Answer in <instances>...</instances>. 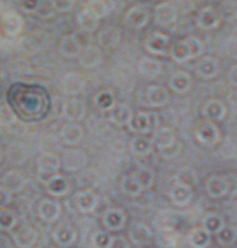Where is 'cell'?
Wrapping results in <instances>:
<instances>
[{
  "instance_id": "obj_32",
  "label": "cell",
  "mask_w": 237,
  "mask_h": 248,
  "mask_svg": "<svg viewBox=\"0 0 237 248\" xmlns=\"http://www.w3.org/2000/svg\"><path fill=\"white\" fill-rule=\"evenodd\" d=\"M153 146L152 140L142 135L134 137L129 143L131 153L137 157H146L150 155L152 152Z\"/></svg>"
},
{
  "instance_id": "obj_42",
  "label": "cell",
  "mask_w": 237,
  "mask_h": 248,
  "mask_svg": "<svg viewBox=\"0 0 237 248\" xmlns=\"http://www.w3.org/2000/svg\"><path fill=\"white\" fill-rule=\"evenodd\" d=\"M18 223L16 213L8 208L0 209V231H12Z\"/></svg>"
},
{
  "instance_id": "obj_6",
  "label": "cell",
  "mask_w": 237,
  "mask_h": 248,
  "mask_svg": "<svg viewBox=\"0 0 237 248\" xmlns=\"http://www.w3.org/2000/svg\"><path fill=\"white\" fill-rule=\"evenodd\" d=\"M62 167L67 171H78L88 164L87 153L81 149L69 148L64 151L62 156Z\"/></svg>"
},
{
  "instance_id": "obj_34",
  "label": "cell",
  "mask_w": 237,
  "mask_h": 248,
  "mask_svg": "<svg viewBox=\"0 0 237 248\" xmlns=\"http://www.w3.org/2000/svg\"><path fill=\"white\" fill-rule=\"evenodd\" d=\"M100 21L101 19L92 10L86 7L77 15L78 26L83 31L87 33L94 32L98 29Z\"/></svg>"
},
{
  "instance_id": "obj_29",
  "label": "cell",
  "mask_w": 237,
  "mask_h": 248,
  "mask_svg": "<svg viewBox=\"0 0 237 248\" xmlns=\"http://www.w3.org/2000/svg\"><path fill=\"white\" fill-rule=\"evenodd\" d=\"M84 137V131L77 123H68L61 130L63 142L68 146L77 145Z\"/></svg>"
},
{
  "instance_id": "obj_39",
  "label": "cell",
  "mask_w": 237,
  "mask_h": 248,
  "mask_svg": "<svg viewBox=\"0 0 237 248\" xmlns=\"http://www.w3.org/2000/svg\"><path fill=\"white\" fill-rule=\"evenodd\" d=\"M224 226V221L220 215L215 212H208L202 220V228L210 233L219 232Z\"/></svg>"
},
{
  "instance_id": "obj_27",
  "label": "cell",
  "mask_w": 237,
  "mask_h": 248,
  "mask_svg": "<svg viewBox=\"0 0 237 248\" xmlns=\"http://www.w3.org/2000/svg\"><path fill=\"white\" fill-rule=\"evenodd\" d=\"M168 86L174 93H186L189 92L192 87V79L187 72L179 70L171 75Z\"/></svg>"
},
{
  "instance_id": "obj_36",
  "label": "cell",
  "mask_w": 237,
  "mask_h": 248,
  "mask_svg": "<svg viewBox=\"0 0 237 248\" xmlns=\"http://www.w3.org/2000/svg\"><path fill=\"white\" fill-rule=\"evenodd\" d=\"M121 39V33L115 27H107L98 34V43L103 48H113Z\"/></svg>"
},
{
  "instance_id": "obj_16",
  "label": "cell",
  "mask_w": 237,
  "mask_h": 248,
  "mask_svg": "<svg viewBox=\"0 0 237 248\" xmlns=\"http://www.w3.org/2000/svg\"><path fill=\"white\" fill-rule=\"evenodd\" d=\"M86 86V80L84 77L76 72L67 73L62 81L61 88L66 94L75 95L80 93Z\"/></svg>"
},
{
  "instance_id": "obj_54",
  "label": "cell",
  "mask_w": 237,
  "mask_h": 248,
  "mask_svg": "<svg viewBox=\"0 0 237 248\" xmlns=\"http://www.w3.org/2000/svg\"><path fill=\"white\" fill-rule=\"evenodd\" d=\"M40 1H22L21 2V8L25 13L33 14L36 13L39 7Z\"/></svg>"
},
{
  "instance_id": "obj_20",
  "label": "cell",
  "mask_w": 237,
  "mask_h": 248,
  "mask_svg": "<svg viewBox=\"0 0 237 248\" xmlns=\"http://www.w3.org/2000/svg\"><path fill=\"white\" fill-rule=\"evenodd\" d=\"M52 235L54 241L62 248H68L77 238L76 231L69 224H61L57 226Z\"/></svg>"
},
{
  "instance_id": "obj_2",
  "label": "cell",
  "mask_w": 237,
  "mask_h": 248,
  "mask_svg": "<svg viewBox=\"0 0 237 248\" xmlns=\"http://www.w3.org/2000/svg\"><path fill=\"white\" fill-rule=\"evenodd\" d=\"M204 51L205 45L201 39L196 36H188L175 42L170 48L169 55L176 62L183 63L200 57Z\"/></svg>"
},
{
  "instance_id": "obj_55",
  "label": "cell",
  "mask_w": 237,
  "mask_h": 248,
  "mask_svg": "<svg viewBox=\"0 0 237 248\" xmlns=\"http://www.w3.org/2000/svg\"><path fill=\"white\" fill-rule=\"evenodd\" d=\"M175 5H176L178 11L180 10L183 13H189L194 8V3L192 1H188V3H187V1H186H186H178Z\"/></svg>"
},
{
  "instance_id": "obj_19",
  "label": "cell",
  "mask_w": 237,
  "mask_h": 248,
  "mask_svg": "<svg viewBox=\"0 0 237 248\" xmlns=\"http://www.w3.org/2000/svg\"><path fill=\"white\" fill-rule=\"evenodd\" d=\"M202 114L210 122L221 121L226 115V106L219 98H211L205 102L202 108Z\"/></svg>"
},
{
  "instance_id": "obj_62",
  "label": "cell",
  "mask_w": 237,
  "mask_h": 248,
  "mask_svg": "<svg viewBox=\"0 0 237 248\" xmlns=\"http://www.w3.org/2000/svg\"><path fill=\"white\" fill-rule=\"evenodd\" d=\"M1 31H2V28H1V24H0V35H1Z\"/></svg>"
},
{
  "instance_id": "obj_59",
  "label": "cell",
  "mask_w": 237,
  "mask_h": 248,
  "mask_svg": "<svg viewBox=\"0 0 237 248\" xmlns=\"http://www.w3.org/2000/svg\"><path fill=\"white\" fill-rule=\"evenodd\" d=\"M227 53L229 56L237 59V39L232 40L227 45Z\"/></svg>"
},
{
  "instance_id": "obj_12",
  "label": "cell",
  "mask_w": 237,
  "mask_h": 248,
  "mask_svg": "<svg viewBox=\"0 0 237 248\" xmlns=\"http://www.w3.org/2000/svg\"><path fill=\"white\" fill-rule=\"evenodd\" d=\"M86 104L78 98H69L63 106V115L69 123H78L86 116Z\"/></svg>"
},
{
  "instance_id": "obj_17",
  "label": "cell",
  "mask_w": 237,
  "mask_h": 248,
  "mask_svg": "<svg viewBox=\"0 0 237 248\" xmlns=\"http://www.w3.org/2000/svg\"><path fill=\"white\" fill-rule=\"evenodd\" d=\"M37 213L39 218L44 222L53 223L60 218L62 207L59 202L50 199H44L38 204Z\"/></svg>"
},
{
  "instance_id": "obj_15",
  "label": "cell",
  "mask_w": 237,
  "mask_h": 248,
  "mask_svg": "<svg viewBox=\"0 0 237 248\" xmlns=\"http://www.w3.org/2000/svg\"><path fill=\"white\" fill-rule=\"evenodd\" d=\"M103 226L111 232L121 230L126 222V215L121 208H108L102 218Z\"/></svg>"
},
{
  "instance_id": "obj_50",
  "label": "cell",
  "mask_w": 237,
  "mask_h": 248,
  "mask_svg": "<svg viewBox=\"0 0 237 248\" xmlns=\"http://www.w3.org/2000/svg\"><path fill=\"white\" fill-rule=\"evenodd\" d=\"M41 18L48 19L54 16L56 13V10L54 8L53 1H40L39 2V7L36 12Z\"/></svg>"
},
{
  "instance_id": "obj_7",
  "label": "cell",
  "mask_w": 237,
  "mask_h": 248,
  "mask_svg": "<svg viewBox=\"0 0 237 248\" xmlns=\"http://www.w3.org/2000/svg\"><path fill=\"white\" fill-rule=\"evenodd\" d=\"M196 140L203 145L213 146L220 140V132L214 122L201 123L195 131Z\"/></svg>"
},
{
  "instance_id": "obj_1",
  "label": "cell",
  "mask_w": 237,
  "mask_h": 248,
  "mask_svg": "<svg viewBox=\"0 0 237 248\" xmlns=\"http://www.w3.org/2000/svg\"><path fill=\"white\" fill-rule=\"evenodd\" d=\"M8 106L16 117L25 123H37L44 120L51 111V95L41 85L14 83L6 92Z\"/></svg>"
},
{
  "instance_id": "obj_46",
  "label": "cell",
  "mask_w": 237,
  "mask_h": 248,
  "mask_svg": "<svg viewBox=\"0 0 237 248\" xmlns=\"http://www.w3.org/2000/svg\"><path fill=\"white\" fill-rule=\"evenodd\" d=\"M112 236L105 231H99L92 236V244L94 248H108Z\"/></svg>"
},
{
  "instance_id": "obj_3",
  "label": "cell",
  "mask_w": 237,
  "mask_h": 248,
  "mask_svg": "<svg viewBox=\"0 0 237 248\" xmlns=\"http://www.w3.org/2000/svg\"><path fill=\"white\" fill-rule=\"evenodd\" d=\"M160 125V119L155 112L140 111L133 115L128 129L135 134L145 136L156 131Z\"/></svg>"
},
{
  "instance_id": "obj_25",
  "label": "cell",
  "mask_w": 237,
  "mask_h": 248,
  "mask_svg": "<svg viewBox=\"0 0 237 248\" xmlns=\"http://www.w3.org/2000/svg\"><path fill=\"white\" fill-rule=\"evenodd\" d=\"M138 70L144 77L154 79L162 73L163 65L160 61L154 58L143 57L138 62Z\"/></svg>"
},
{
  "instance_id": "obj_61",
  "label": "cell",
  "mask_w": 237,
  "mask_h": 248,
  "mask_svg": "<svg viewBox=\"0 0 237 248\" xmlns=\"http://www.w3.org/2000/svg\"><path fill=\"white\" fill-rule=\"evenodd\" d=\"M1 131H2V125H1V123H0V134H1Z\"/></svg>"
},
{
  "instance_id": "obj_26",
  "label": "cell",
  "mask_w": 237,
  "mask_h": 248,
  "mask_svg": "<svg viewBox=\"0 0 237 248\" xmlns=\"http://www.w3.org/2000/svg\"><path fill=\"white\" fill-rule=\"evenodd\" d=\"M102 51L98 46L87 45L83 48L81 54L78 57L79 63L82 67L91 69L98 66L102 62Z\"/></svg>"
},
{
  "instance_id": "obj_23",
  "label": "cell",
  "mask_w": 237,
  "mask_h": 248,
  "mask_svg": "<svg viewBox=\"0 0 237 248\" xmlns=\"http://www.w3.org/2000/svg\"><path fill=\"white\" fill-rule=\"evenodd\" d=\"M36 231L28 225L22 226L13 234V240L19 248H32L37 240Z\"/></svg>"
},
{
  "instance_id": "obj_56",
  "label": "cell",
  "mask_w": 237,
  "mask_h": 248,
  "mask_svg": "<svg viewBox=\"0 0 237 248\" xmlns=\"http://www.w3.org/2000/svg\"><path fill=\"white\" fill-rule=\"evenodd\" d=\"M227 79L230 85L237 88V63L230 67L227 74Z\"/></svg>"
},
{
  "instance_id": "obj_18",
  "label": "cell",
  "mask_w": 237,
  "mask_h": 248,
  "mask_svg": "<svg viewBox=\"0 0 237 248\" xmlns=\"http://www.w3.org/2000/svg\"><path fill=\"white\" fill-rule=\"evenodd\" d=\"M196 74L205 80H210L218 76L220 64L217 59L212 56H205L199 60L195 66Z\"/></svg>"
},
{
  "instance_id": "obj_4",
  "label": "cell",
  "mask_w": 237,
  "mask_h": 248,
  "mask_svg": "<svg viewBox=\"0 0 237 248\" xmlns=\"http://www.w3.org/2000/svg\"><path fill=\"white\" fill-rule=\"evenodd\" d=\"M36 166L38 171V179L43 184H45L52 175L58 174L62 167V162L56 154L52 152H45L38 157Z\"/></svg>"
},
{
  "instance_id": "obj_8",
  "label": "cell",
  "mask_w": 237,
  "mask_h": 248,
  "mask_svg": "<svg viewBox=\"0 0 237 248\" xmlns=\"http://www.w3.org/2000/svg\"><path fill=\"white\" fill-rule=\"evenodd\" d=\"M195 22L197 27L203 31H214L220 27L221 17L219 10L208 5L199 10Z\"/></svg>"
},
{
  "instance_id": "obj_49",
  "label": "cell",
  "mask_w": 237,
  "mask_h": 248,
  "mask_svg": "<svg viewBox=\"0 0 237 248\" xmlns=\"http://www.w3.org/2000/svg\"><path fill=\"white\" fill-rule=\"evenodd\" d=\"M176 182L191 187L196 182V174L190 169L182 170L176 176Z\"/></svg>"
},
{
  "instance_id": "obj_24",
  "label": "cell",
  "mask_w": 237,
  "mask_h": 248,
  "mask_svg": "<svg viewBox=\"0 0 237 248\" xmlns=\"http://www.w3.org/2000/svg\"><path fill=\"white\" fill-rule=\"evenodd\" d=\"M206 192L213 199H220L228 194V184L225 177L220 175H213L208 178L205 185Z\"/></svg>"
},
{
  "instance_id": "obj_14",
  "label": "cell",
  "mask_w": 237,
  "mask_h": 248,
  "mask_svg": "<svg viewBox=\"0 0 237 248\" xmlns=\"http://www.w3.org/2000/svg\"><path fill=\"white\" fill-rule=\"evenodd\" d=\"M74 202L80 212L90 213L97 208L99 204V199L92 189H84L76 193L74 197Z\"/></svg>"
},
{
  "instance_id": "obj_48",
  "label": "cell",
  "mask_w": 237,
  "mask_h": 248,
  "mask_svg": "<svg viewBox=\"0 0 237 248\" xmlns=\"http://www.w3.org/2000/svg\"><path fill=\"white\" fill-rule=\"evenodd\" d=\"M17 117L13 110L8 106V104L0 105V123L2 126H9L14 124Z\"/></svg>"
},
{
  "instance_id": "obj_38",
  "label": "cell",
  "mask_w": 237,
  "mask_h": 248,
  "mask_svg": "<svg viewBox=\"0 0 237 248\" xmlns=\"http://www.w3.org/2000/svg\"><path fill=\"white\" fill-rule=\"evenodd\" d=\"M211 240V233L203 228H194L188 234V242L193 248H207Z\"/></svg>"
},
{
  "instance_id": "obj_47",
  "label": "cell",
  "mask_w": 237,
  "mask_h": 248,
  "mask_svg": "<svg viewBox=\"0 0 237 248\" xmlns=\"http://www.w3.org/2000/svg\"><path fill=\"white\" fill-rule=\"evenodd\" d=\"M97 175L92 170H83L77 178V181L81 187H86V189H91L96 184Z\"/></svg>"
},
{
  "instance_id": "obj_28",
  "label": "cell",
  "mask_w": 237,
  "mask_h": 248,
  "mask_svg": "<svg viewBox=\"0 0 237 248\" xmlns=\"http://www.w3.org/2000/svg\"><path fill=\"white\" fill-rule=\"evenodd\" d=\"M44 185L47 193L54 197L66 196L70 190L69 181L59 173L52 175Z\"/></svg>"
},
{
  "instance_id": "obj_40",
  "label": "cell",
  "mask_w": 237,
  "mask_h": 248,
  "mask_svg": "<svg viewBox=\"0 0 237 248\" xmlns=\"http://www.w3.org/2000/svg\"><path fill=\"white\" fill-rule=\"evenodd\" d=\"M122 192L129 197H138L144 190L134 175H125L120 182Z\"/></svg>"
},
{
  "instance_id": "obj_35",
  "label": "cell",
  "mask_w": 237,
  "mask_h": 248,
  "mask_svg": "<svg viewBox=\"0 0 237 248\" xmlns=\"http://www.w3.org/2000/svg\"><path fill=\"white\" fill-rule=\"evenodd\" d=\"M152 237V232L151 229L143 223L135 224L129 231V238L135 245L148 244Z\"/></svg>"
},
{
  "instance_id": "obj_33",
  "label": "cell",
  "mask_w": 237,
  "mask_h": 248,
  "mask_svg": "<svg viewBox=\"0 0 237 248\" xmlns=\"http://www.w3.org/2000/svg\"><path fill=\"white\" fill-rule=\"evenodd\" d=\"M2 185L12 194L20 193L26 186V178L20 171L11 170L3 175Z\"/></svg>"
},
{
  "instance_id": "obj_10",
  "label": "cell",
  "mask_w": 237,
  "mask_h": 248,
  "mask_svg": "<svg viewBox=\"0 0 237 248\" xmlns=\"http://www.w3.org/2000/svg\"><path fill=\"white\" fill-rule=\"evenodd\" d=\"M169 92L162 85H151L146 90V101L149 107H164L169 102Z\"/></svg>"
},
{
  "instance_id": "obj_9",
  "label": "cell",
  "mask_w": 237,
  "mask_h": 248,
  "mask_svg": "<svg viewBox=\"0 0 237 248\" xmlns=\"http://www.w3.org/2000/svg\"><path fill=\"white\" fill-rule=\"evenodd\" d=\"M179 11L172 2H161L154 8V21L162 27L171 26L178 20Z\"/></svg>"
},
{
  "instance_id": "obj_51",
  "label": "cell",
  "mask_w": 237,
  "mask_h": 248,
  "mask_svg": "<svg viewBox=\"0 0 237 248\" xmlns=\"http://www.w3.org/2000/svg\"><path fill=\"white\" fill-rule=\"evenodd\" d=\"M53 4H54V8H55L56 12L67 13L69 10H71V8L75 4V2L73 1V0H54Z\"/></svg>"
},
{
  "instance_id": "obj_11",
  "label": "cell",
  "mask_w": 237,
  "mask_h": 248,
  "mask_svg": "<svg viewBox=\"0 0 237 248\" xmlns=\"http://www.w3.org/2000/svg\"><path fill=\"white\" fill-rule=\"evenodd\" d=\"M150 21L149 11L142 6L130 8L124 16V24L131 30H141L145 28Z\"/></svg>"
},
{
  "instance_id": "obj_41",
  "label": "cell",
  "mask_w": 237,
  "mask_h": 248,
  "mask_svg": "<svg viewBox=\"0 0 237 248\" xmlns=\"http://www.w3.org/2000/svg\"><path fill=\"white\" fill-rule=\"evenodd\" d=\"M115 2L113 1H102V0H94L87 2L86 8L92 10L100 19L105 17L114 8Z\"/></svg>"
},
{
  "instance_id": "obj_30",
  "label": "cell",
  "mask_w": 237,
  "mask_h": 248,
  "mask_svg": "<svg viewBox=\"0 0 237 248\" xmlns=\"http://www.w3.org/2000/svg\"><path fill=\"white\" fill-rule=\"evenodd\" d=\"M83 50V45L80 43L79 39L75 35L65 36L59 46V51L61 55L68 59H72L79 57Z\"/></svg>"
},
{
  "instance_id": "obj_37",
  "label": "cell",
  "mask_w": 237,
  "mask_h": 248,
  "mask_svg": "<svg viewBox=\"0 0 237 248\" xmlns=\"http://www.w3.org/2000/svg\"><path fill=\"white\" fill-rule=\"evenodd\" d=\"M93 101L95 106L102 112H109L116 105L115 95L109 90H103L96 93Z\"/></svg>"
},
{
  "instance_id": "obj_57",
  "label": "cell",
  "mask_w": 237,
  "mask_h": 248,
  "mask_svg": "<svg viewBox=\"0 0 237 248\" xmlns=\"http://www.w3.org/2000/svg\"><path fill=\"white\" fill-rule=\"evenodd\" d=\"M226 180H227L228 190H229L228 193H231L233 195L237 194V177L232 174H229L228 178H226Z\"/></svg>"
},
{
  "instance_id": "obj_63",
  "label": "cell",
  "mask_w": 237,
  "mask_h": 248,
  "mask_svg": "<svg viewBox=\"0 0 237 248\" xmlns=\"http://www.w3.org/2000/svg\"><path fill=\"white\" fill-rule=\"evenodd\" d=\"M2 4H3V2H2V1H0V9L2 8Z\"/></svg>"
},
{
  "instance_id": "obj_58",
  "label": "cell",
  "mask_w": 237,
  "mask_h": 248,
  "mask_svg": "<svg viewBox=\"0 0 237 248\" xmlns=\"http://www.w3.org/2000/svg\"><path fill=\"white\" fill-rule=\"evenodd\" d=\"M179 150H180V147H178V146L175 144L173 147H171V148H169V149H167V150H165V151H162V152H160V153H161V155H162L164 158L171 159V158L177 156V154L179 153Z\"/></svg>"
},
{
  "instance_id": "obj_60",
  "label": "cell",
  "mask_w": 237,
  "mask_h": 248,
  "mask_svg": "<svg viewBox=\"0 0 237 248\" xmlns=\"http://www.w3.org/2000/svg\"><path fill=\"white\" fill-rule=\"evenodd\" d=\"M2 158H3V150H2L1 145H0V162L2 161Z\"/></svg>"
},
{
  "instance_id": "obj_22",
  "label": "cell",
  "mask_w": 237,
  "mask_h": 248,
  "mask_svg": "<svg viewBox=\"0 0 237 248\" xmlns=\"http://www.w3.org/2000/svg\"><path fill=\"white\" fill-rule=\"evenodd\" d=\"M133 111L131 107L125 103H118L109 111V121L118 127L128 126L132 117Z\"/></svg>"
},
{
  "instance_id": "obj_53",
  "label": "cell",
  "mask_w": 237,
  "mask_h": 248,
  "mask_svg": "<svg viewBox=\"0 0 237 248\" xmlns=\"http://www.w3.org/2000/svg\"><path fill=\"white\" fill-rule=\"evenodd\" d=\"M108 248H130L128 241L121 235L112 236L111 242Z\"/></svg>"
},
{
  "instance_id": "obj_13",
  "label": "cell",
  "mask_w": 237,
  "mask_h": 248,
  "mask_svg": "<svg viewBox=\"0 0 237 248\" xmlns=\"http://www.w3.org/2000/svg\"><path fill=\"white\" fill-rule=\"evenodd\" d=\"M25 21L17 12L10 11L3 15L1 20V28L4 33L10 37L18 36L24 29Z\"/></svg>"
},
{
  "instance_id": "obj_44",
  "label": "cell",
  "mask_w": 237,
  "mask_h": 248,
  "mask_svg": "<svg viewBox=\"0 0 237 248\" xmlns=\"http://www.w3.org/2000/svg\"><path fill=\"white\" fill-rule=\"evenodd\" d=\"M216 238L221 245H231L237 239V231L231 226L224 225L223 228L216 233Z\"/></svg>"
},
{
  "instance_id": "obj_31",
  "label": "cell",
  "mask_w": 237,
  "mask_h": 248,
  "mask_svg": "<svg viewBox=\"0 0 237 248\" xmlns=\"http://www.w3.org/2000/svg\"><path fill=\"white\" fill-rule=\"evenodd\" d=\"M193 196L191 187L181 184V183H175L169 192V197L174 204L178 206H186L189 203Z\"/></svg>"
},
{
  "instance_id": "obj_45",
  "label": "cell",
  "mask_w": 237,
  "mask_h": 248,
  "mask_svg": "<svg viewBox=\"0 0 237 248\" xmlns=\"http://www.w3.org/2000/svg\"><path fill=\"white\" fill-rule=\"evenodd\" d=\"M221 20L233 21L237 19V2L236 1H223L220 3L219 11Z\"/></svg>"
},
{
  "instance_id": "obj_21",
  "label": "cell",
  "mask_w": 237,
  "mask_h": 248,
  "mask_svg": "<svg viewBox=\"0 0 237 248\" xmlns=\"http://www.w3.org/2000/svg\"><path fill=\"white\" fill-rule=\"evenodd\" d=\"M153 145L160 151H165L176 144V136L173 130L169 127H159L153 132Z\"/></svg>"
},
{
  "instance_id": "obj_5",
  "label": "cell",
  "mask_w": 237,
  "mask_h": 248,
  "mask_svg": "<svg viewBox=\"0 0 237 248\" xmlns=\"http://www.w3.org/2000/svg\"><path fill=\"white\" fill-rule=\"evenodd\" d=\"M146 50L154 56H166L170 52V37L160 31L151 32L145 40Z\"/></svg>"
},
{
  "instance_id": "obj_52",
  "label": "cell",
  "mask_w": 237,
  "mask_h": 248,
  "mask_svg": "<svg viewBox=\"0 0 237 248\" xmlns=\"http://www.w3.org/2000/svg\"><path fill=\"white\" fill-rule=\"evenodd\" d=\"M12 201V193L4 188L3 186H0V209L6 208L7 205Z\"/></svg>"
},
{
  "instance_id": "obj_43",
  "label": "cell",
  "mask_w": 237,
  "mask_h": 248,
  "mask_svg": "<svg viewBox=\"0 0 237 248\" xmlns=\"http://www.w3.org/2000/svg\"><path fill=\"white\" fill-rule=\"evenodd\" d=\"M132 175H134L137 180L140 182L144 189H149L152 187L154 183V172L152 169L148 167H141L135 170Z\"/></svg>"
}]
</instances>
